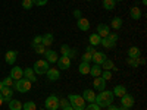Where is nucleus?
Returning <instances> with one entry per match:
<instances>
[{"mask_svg": "<svg viewBox=\"0 0 147 110\" xmlns=\"http://www.w3.org/2000/svg\"><path fill=\"white\" fill-rule=\"evenodd\" d=\"M68 100H69V104L72 106L74 110H84L85 109V100L82 99V95H78V94H69L68 95Z\"/></svg>", "mask_w": 147, "mask_h": 110, "instance_id": "f03ea898", "label": "nucleus"}, {"mask_svg": "<svg viewBox=\"0 0 147 110\" xmlns=\"http://www.w3.org/2000/svg\"><path fill=\"white\" fill-rule=\"evenodd\" d=\"M32 3L37 5V6H44L47 3V0H32Z\"/></svg>", "mask_w": 147, "mask_h": 110, "instance_id": "79ce46f5", "label": "nucleus"}, {"mask_svg": "<svg viewBox=\"0 0 147 110\" xmlns=\"http://www.w3.org/2000/svg\"><path fill=\"white\" fill-rule=\"evenodd\" d=\"M57 68H59L60 70L69 69V68H71V59H69L68 56H60V57L57 59Z\"/></svg>", "mask_w": 147, "mask_h": 110, "instance_id": "0eeeda50", "label": "nucleus"}, {"mask_svg": "<svg viewBox=\"0 0 147 110\" xmlns=\"http://www.w3.org/2000/svg\"><path fill=\"white\" fill-rule=\"evenodd\" d=\"M9 110H22V103L19 100H10L9 101Z\"/></svg>", "mask_w": 147, "mask_h": 110, "instance_id": "a878e982", "label": "nucleus"}, {"mask_svg": "<svg viewBox=\"0 0 147 110\" xmlns=\"http://www.w3.org/2000/svg\"><path fill=\"white\" fill-rule=\"evenodd\" d=\"M109 32H110L109 25H106V23H99V25H97V34H99L102 38H106L109 35Z\"/></svg>", "mask_w": 147, "mask_h": 110, "instance_id": "4468645a", "label": "nucleus"}, {"mask_svg": "<svg viewBox=\"0 0 147 110\" xmlns=\"http://www.w3.org/2000/svg\"><path fill=\"white\" fill-rule=\"evenodd\" d=\"M49 68H50V66H49V62H47V60L40 59V60H37V62L34 63L32 70L35 72V75H44Z\"/></svg>", "mask_w": 147, "mask_h": 110, "instance_id": "20e7f679", "label": "nucleus"}, {"mask_svg": "<svg viewBox=\"0 0 147 110\" xmlns=\"http://www.w3.org/2000/svg\"><path fill=\"white\" fill-rule=\"evenodd\" d=\"M60 53H62V56H69L71 47L68 44H62V46H60Z\"/></svg>", "mask_w": 147, "mask_h": 110, "instance_id": "473e14b6", "label": "nucleus"}, {"mask_svg": "<svg viewBox=\"0 0 147 110\" xmlns=\"http://www.w3.org/2000/svg\"><path fill=\"white\" fill-rule=\"evenodd\" d=\"M74 16H75L77 19L82 18V15H81V10H80V9H75V10H74Z\"/></svg>", "mask_w": 147, "mask_h": 110, "instance_id": "37998d69", "label": "nucleus"}, {"mask_svg": "<svg viewBox=\"0 0 147 110\" xmlns=\"http://www.w3.org/2000/svg\"><path fill=\"white\" fill-rule=\"evenodd\" d=\"M140 48L138 47H129V50H128V57H132V59H140Z\"/></svg>", "mask_w": 147, "mask_h": 110, "instance_id": "b1692460", "label": "nucleus"}, {"mask_svg": "<svg viewBox=\"0 0 147 110\" xmlns=\"http://www.w3.org/2000/svg\"><path fill=\"white\" fill-rule=\"evenodd\" d=\"M16 57H18V52H15V50H9L5 54V60L7 65H13L16 62Z\"/></svg>", "mask_w": 147, "mask_h": 110, "instance_id": "f8f14e48", "label": "nucleus"}, {"mask_svg": "<svg viewBox=\"0 0 147 110\" xmlns=\"http://www.w3.org/2000/svg\"><path fill=\"white\" fill-rule=\"evenodd\" d=\"M100 44H102L105 48H107V50H110V48H113V47H115V43H112V41L107 40V38H102Z\"/></svg>", "mask_w": 147, "mask_h": 110, "instance_id": "c85d7f7f", "label": "nucleus"}, {"mask_svg": "<svg viewBox=\"0 0 147 110\" xmlns=\"http://www.w3.org/2000/svg\"><path fill=\"white\" fill-rule=\"evenodd\" d=\"M24 78H27V79L31 81V82H35V81H37L35 72L32 70V68H25V69H24Z\"/></svg>", "mask_w": 147, "mask_h": 110, "instance_id": "a211bd4d", "label": "nucleus"}, {"mask_svg": "<svg viewBox=\"0 0 147 110\" xmlns=\"http://www.w3.org/2000/svg\"><path fill=\"white\" fill-rule=\"evenodd\" d=\"M129 15H131V18H132V19L138 21V19L141 18V10H140L137 6H134V7H131V9H129Z\"/></svg>", "mask_w": 147, "mask_h": 110, "instance_id": "393cba45", "label": "nucleus"}, {"mask_svg": "<svg viewBox=\"0 0 147 110\" xmlns=\"http://www.w3.org/2000/svg\"><path fill=\"white\" fill-rule=\"evenodd\" d=\"M85 52H87V53H90V54H94V53H96V48H94L93 46H88L87 48H85Z\"/></svg>", "mask_w": 147, "mask_h": 110, "instance_id": "c03bdc74", "label": "nucleus"}, {"mask_svg": "<svg viewBox=\"0 0 147 110\" xmlns=\"http://www.w3.org/2000/svg\"><path fill=\"white\" fill-rule=\"evenodd\" d=\"M106 59H107V57H106V54H105V53H102V52H96V53L93 54V57H91V60L94 62V65H99V66L105 62Z\"/></svg>", "mask_w": 147, "mask_h": 110, "instance_id": "dca6fc26", "label": "nucleus"}, {"mask_svg": "<svg viewBox=\"0 0 147 110\" xmlns=\"http://www.w3.org/2000/svg\"><path fill=\"white\" fill-rule=\"evenodd\" d=\"M22 110H37V104L34 101H27L22 104Z\"/></svg>", "mask_w": 147, "mask_h": 110, "instance_id": "c756f323", "label": "nucleus"}, {"mask_svg": "<svg viewBox=\"0 0 147 110\" xmlns=\"http://www.w3.org/2000/svg\"><path fill=\"white\" fill-rule=\"evenodd\" d=\"M118 110H129V109H124V107H121V109H118Z\"/></svg>", "mask_w": 147, "mask_h": 110, "instance_id": "3c124183", "label": "nucleus"}, {"mask_svg": "<svg viewBox=\"0 0 147 110\" xmlns=\"http://www.w3.org/2000/svg\"><path fill=\"white\" fill-rule=\"evenodd\" d=\"M62 110H74V109H72V106H71V104L68 103V104H66V106H65V107H63Z\"/></svg>", "mask_w": 147, "mask_h": 110, "instance_id": "49530a36", "label": "nucleus"}, {"mask_svg": "<svg viewBox=\"0 0 147 110\" xmlns=\"http://www.w3.org/2000/svg\"><path fill=\"white\" fill-rule=\"evenodd\" d=\"M127 63H128L131 68H138V65H140L138 59H132V57H128V59H127Z\"/></svg>", "mask_w": 147, "mask_h": 110, "instance_id": "72a5a7b5", "label": "nucleus"}, {"mask_svg": "<svg viewBox=\"0 0 147 110\" xmlns=\"http://www.w3.org/2000/svg\"><path fill=\"white\" fill-rule=\"evenodd\" d=\"M113 94H112V91H106V90H103V91H100L99 94L96 95V104L97 106H100V107H107V106H110V104H113Z\"/></svg>", "mask_w": 147, "mask_h": 110, "instance_id": "f257e3e1", "label": "nucleus"}, {"mask_svg": "<svg viewBox=\"0 0 147 110\" xmlns=\"http://www.w3.org/2000/svg\"><path fill=\"white\" fill-rule=\"evenodd\" d=\"M10 78L13 79V81H18V79L24 78V69H22L21 66L12 68V69H10Z\"/></svg>", "mask_w": 147, "mask_h": 110, "instance_id": "1a4fd4ad", "label": "nucleus"}, {"mask_svg": "<svg viewBox=\"0 0 147 110\" xmlns=\"http://www.w3.org/2000/svg\"><path fill=\"white\" fill-rule=\"evenodd\" d=\"M82 99L85 100V103H94L96 101V93L91 90H84L82 91Z\"/></svg>", "mask_w": 147, "mask_h": 110, "instance_id": "2eb2a0df", "label": "nucleus"}, {"mask_svg": "<svg viewBox=\"0 0 147 110\" xmlns=\"http://www.w3.org/2000/svg\"><path fill=\"white\" fill-rule=\"evenodd\" d=\"M106 38L116 44V41H118V34H116V32H109V35L106 37Z\"/></svg>", "mask_w": 147, "mask_h": 110, "instance_id": "4c0bfd02", "label": "nucleus"}, {"mask_svg": "<svg viewBox=\"0 0 147 110\" xmlns=\"http://www.w3.org/2000/svg\"><path fill=\"white\" fill-rule=\"evenodd\" d=\"M93 87L96 91H103V90H106V81L102 76H97L93 81Z\"/></svg>", "mask_w": 147, "mask_h": 110, "instance_id": "9d476101", "label": "nucleus"}, {"mask_svg": "<svg viewBox=\"0 0 147 110\" xmlns=\"http://www.w3.org/2000/svg\"><path fill=\"white\" fill-rule=\"evenodd\" d=\"M59 97H56V95H49L47 99H46V101H44V106H46V109L47 110H57L59 109Z\"/></svg>", "mask_w": 147, "mask_h": 110, "instance_id": "39448f33", "label": "nucleus"}, {"mask_svg": "<svg viewBox=\"0 0 147 110\" xmlns=\"http://www.w3.org/2000/svg\"><path fill=\"white\" fill-rule=\"evenodd\" d=\"M105 81H109L112 78V70H102V75H100Z\"/></svg>", "mask_w": 147, "mask_h": 110, "instance_id": "f704fd0d", "label": "nucleus"}, {"mask_svg": "<svg viewBox=\"0 0 147 110\" xmlns=\"http://www.w3.org/2000/svg\"><path fill=\"white\" fill-rule=\"evenodd\" d=\"M90 68H91V65H90L88 62H82V63L78 66V70H80L81 75H88V73H90Z\"/></svg>", "mask_w": 147, "mask_h": 110, "instance_id": "5701e85b", "label": "nucleus"}, {"mask_svg": "<svg viewBox=\"0 0 147 110\" xmlns=\"http://www.w3.org/2000/svg\"><path fill=\"white\" fill-rule=\"evenodd\" d=\"M84 110H102V107H100V106H97L96 103H88L87 106H85Z\"/></svg>", "mask_w": 147, "mask_h": 110, "instance_id": "c9c22d12", "label": "nucleus"}, {"mask_svg": "<svg viewBox=\"0 0 147 110\" xmlns=\"http://www.w3.org/2000/svg\"><path fill=\"white\" fill-rule=\"evenodd\" d=\"M141 2H143V5H144V6L147 5V0H141Z\"/></svg>", "mask_w": 147, "mask_h": 110, "instance_id": "8fccbe9b", "label": "nucleus"}, {"mask_svg": "<svg viewBox=\"0 0 147 110\" xmlns=\"http://www.w3.org/2000/svg\"><path fill=\"white\" fill-rule=\"evenodd\" d=\"M3 87H5V85H3V82H2V81H0V90H2Z\"/></svg>", "mask_w": 147, "mask_h": 110, "instance_id": "09e8293b", "label": "nucleus"}, {"mask_svg": "<svg viewBox=\"0 0 147 110\" xmlns=\"http://www.w3.org/2000/svg\"><path fill=\"white\" fill-rule=\"evenodd\" d=\"M13 87L18 93H28L31 90V81L27 78H21L18 81H13Z\"/></svg>", "mask_w": 147, "mask_h": 110, "instance_id": "7ed1b4c3", "label": "nucleus"}, {"mask_svg": "<svg viewBox=\"0 0 147 110\" xmlns=\"http://www.w3.org/2000/svg\"><path fill=\"white\" fill-rule=\"evenodd\" d=\"M5 101H3V97H2V94H0V106H2Z\"/></svg>", "mask_w": 147, "mask_h": 110, "instance_id": "de8ad7c7", "label": "nucleus"}, {"mask_svg": "<svg viewBox=\"0 0 147 110\" xmlns=\"http://www.w3.org/2000/svg\"><path fill=\"white\" fill-rule=\"evenodd\" d=\"M35 44H41V35H35V37H34L32 46H35Z\"/></svg>", "mask_w": 147, "mask_h": 110, "instance_id": "a19ab883", "label": "nucleus"}, {"mask_svg": "<svg viewBox=\"0 0 147 110\" xmlns=\"http://www.w3.org/2000/svg\"><path fill=\"white\" fill-rule=\"evenodd\" d=\"M2 82H3V85H5V87H10V88H12V87H13V79H12L10 76H7V78H5V79H3Z\"/></svg>", "mask_w": 147, "mask_h": 110, "instance_id": "e433bc0d", "label": "nucleus"}, {"mask_svg": "<svg viewBox=\"0 0 147 110\" xmlns=\"http://www.w3.org/2000/svg\"><path fill=\"white\" fill-rule=\"evenodd\" d=\"M103 7L106 10H113L115 9V2L113 0H103Z\"/></svg>", "mask_w": 147, "mask_h": 110, "instance_id": "7c9ffc66", "label": "nucleus"}, {"mask_svg": "<svg viewBox=\"0 0 147 110\" xmlns=\"http://www.w3.org/2000/svg\"><path fill=\"white\" fill-rule=\"evenodd\" d=\"M46 75H47V79H49V81L55 82V81H57V79L60 78V70L56 69V68H49L47 72H46Z\"/></svg>", "mask_w": 147, "mask_h": 110, "instance_id": "6e6552de", "label": "nucleus"}, {"mask_svg": "<svg viewBox=\"0 0 147 110\" xmlns=\"http://www.w3.org/2000/svg\"><path fill=\"white\" fill-rule=\"evenodd\" d=\"M41 44H43L44 47H49V46H52V44H53V34L47 32V34L41 35Z\"/></svg>", "mask_w": 147, "mask_h": 110, "instance_id": "6ab92c4d", "label": "nucleus"}, {"mask_svg": "<svg viewBox=\"0 0 147 110\" xmlns=\"http://www.w3.org/2000/svg\"><path fill=\"white\" fill-rule=\"evenodd\" d=\"M77 27L81 31H88L90 30V21L87 18H80V19H77Z\"/></svg>", "mask_w": 147, "mask_h": 110, "instance_id": "f3484780", "label": "nucleus"}, {"mask_svg": "<svg viewBox=\"0 0 147 110\" xmlns=\"http://www.w3.org/2000/svg\"><path fill=\"white\" fill-rule=\"evenodd\" d=\"M113 2H115V3H118V2H122V0H113Z\"/></svg>", "mask_w": 147, "mask_h": 110, "instance_id": "603ef678", "label": "nucleus"}, {"mask_svg": "<svg viewBox=\"0 0 147 110\" xmlns=\"http://www.w3.org/2000/svg\"><path fill=\"white\" fill-rule=\"evenodd\" d=\"M32 48H34V52L38 53V54H44V52H46V47L43 44H35V46H32Z\"/></svg>", "mask_w": 147, "mask_h": 110, "instance_id": "2f4dec72", "label": "nucleus"}, {"mask_svg": "<svg viewBox=\"0 0 147 110\" xmlns=\"http://www.w3.org/2000/svg\"><path fill=\"white\" fill-rule=\"evenodd\" d=\"M32 0H22V7L24 9H31L32 7Z\"/></svg>", "mask_w": 147, "mask_h": 110, "instance_id": "58836bf2", "label": "nucleus"}, {"mask_svg": "<svg viewBox=\"0 0 147 110\" xmlns=\"http://www.w3.org/2000/svg\"><path fill=\"white\" fill-rule=\"evenodd\" d=\"M134 104H136V100H134V97L131 94H124L121 97V107H124V109H131Z\"/></svg>", "mask_w": 147, "mask_h": 110, "instance_id": "423d86ee", "label": "nucleus"}, {"mask_svg": "<svg viewBox=\"0 0 147 110\" xmlns=\"http://www.w3.org/2000/svg\"><path fill=\"white\" fill-rule=\"evenodd\" d=\"M106 109H107V110H118L119 107H116V106H113V104H110V106H107Z\"/></svg>", "mask_w": 147, "mask_h": 110, "instance_id": "a18cd8bd", "label": "nucleus"}, {"mask_svg": "<svg viewBox=\"0 0 147 110\" xmlns=\"http://www.w3.org/2000/svg\"><path fill=\"white\" fill-rule=\"evenodd\" d=\"M88 41H90V44L93 46V47H96V46H100V41H102V37L97 34V32H94V34H91L90 35V38H88Z\"/></svg>", "mask_w": 147, "mask_h": 110, "instance_id": "4be33fe9", "label": "nucleus"}, {"mask_svg": "<svg viewBox=\"0 0 147 110\" xmlns=\"http://www.w3.org/2000/svg\"><path fill=\"white\" fill-rule=\"evenodd\" d=\"M122 23H124V22H122V19H121L119 16H115V18L112 19V22H110V27H112L113 30H119V28L122 27Z\"/></svg>", "mask_w": 147, "mask_h": 110, "instance_id": "cd10ccee", "label": "nucleus"}, {"mask_svg": "<svg viewBox=\"0 0 147 110\" xmlns=\"http://www.w3.org/2000/svg\"><path fill=\"white\" fill-rule=\"evenodd\" d=\"M90 73H91V76H94V78L100 76V75H102V68H100L99 65H93V66L90 68Z\"/></svg>", "mask_w": 147, "mask_h": 110, "instance_id": "bb28decb", "label": "nucleus"}, {"mask_svg": "<svg viewBox=\"0 0 147 110\" xmlns=\"http://www.w3.org/2000/svg\"><path fill=\"white\" fill-rule=\"evenodd\" d=\"M112 94H113V97H122L124 94H127V87L125 85H116L112 91Z\"/></svg>", "mask_w": 147, "mask_h": 110, "instance_id": "aec40b11", "label": "nucleus"}, {"mask_svg": "<svg viewBox=\"0 0 147 110\" xmlns=\"http://www.w3.org/2000/svg\"><path fill=\"white\" fill-rule=\"evenodd\" d=\"M81 57H82V62H88V63H90V62H91V57H93V54H90V53L85 52Z\"/></svg>", "mask_w": 147, "mask_h": 110, "instance_id": "ea45409f", "label": "nucleus"}, {"mask_svg": "<svg viewBox=\"0 0 147 110\" xmlns=\"http://www.w3.org/2000/svg\"><path fill=\"white\" fill-rule=\"evenodd\" d=\"M100 68H103L102 70H116V66H115V63H113L110 59H106L105 62L100 65Z\"/></svg>", "mask_w": 147, "mask_h": 110, "instance_id": "412c9836", "label": "nucleus"}, {"mask_svg": "<svg viewBox=\"0 0 147 110\" xmlns=\"http://www.w3.org/2000/svg\"><path fill=\"white\" fill-rule=\"evenodd\" d=\"M0 94H2V97H3V101L9 103V101L12 100L13 91H12V88H10V87H3L2 90H0Z\"/></svg>", "mask_w": 147, "mask_h": 110, "instance_id": "ddd939ff", "label": "nucleus"}, {"mask_svg": "<svg viewBox=\"0 0 147 110\" xmlns=\"http://www.w3.org/2000/svg\"><path fill=\"white\" fill-rule=\"evenodd\" d=\"M57 59H59V56L55 50H46L44 52V60H47L49 63H56Z\"/></svg>", "mask_w": 147, "mask_h": 110, "instance_id": "9b49d317", "label": "nucleus"}, {"mask_svg": "<svg viewBox=\"0 0 147 110\" xmlns=\"http://www.w3.org/2000/svg\"><path fill=\"white\" fill-rule=\"evenodd\" d=\"M87 2H91V0H87Z\"/></svg>", "mask_w": 147, "mask_h": 110, "instance_id": "864d4df0", "label": "nucleus"}]
</instances>
